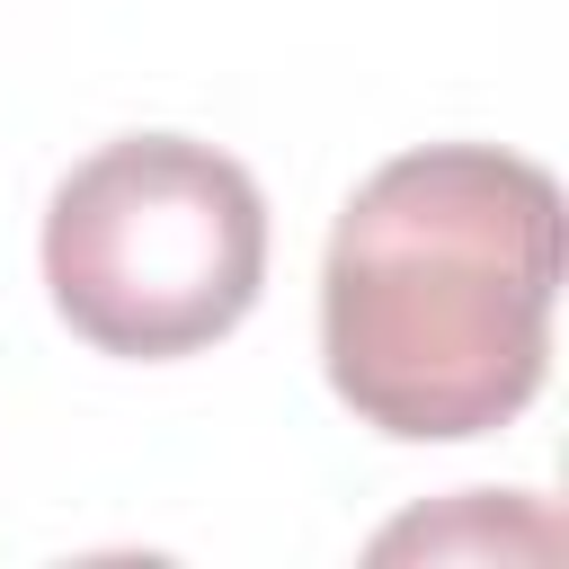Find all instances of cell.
Returning a JSON list of instances; mask_svg holds the SVG:
<instances>
[{
	"mask_svg": "<svg viewBox=\"0 0 569 569\" xmlns=\"http://www.w3.org/2000/svg\"><path fill=\"white\" fill-rule=\"evenodd\" d=\"M53 311L107 356H196L267 284L258 178L187 133H124L89 151L44 213Z\"/></svg>",
	"mask_w": 569,
	"mask_h": 569,
	"instance_id": "cell-2",
	"label": "cell"
},
{
	"mask_svg": "<svg viewBox=\"0 0 569 569\" xmlns=\"http://www.w3.org/2000/svg\"><path fill=\"white\" fill-rule=\"evenodd\" d=\"M560 187L498 142L382 160L320 267V356L338 400L409 445L507 427L542 391L560 302Z\"/></svg>",
	"mask_w": 569,
	"mask_h": 569,
	"instance_id": "cell-1",
	"label": "cell"
}]
</instances>
